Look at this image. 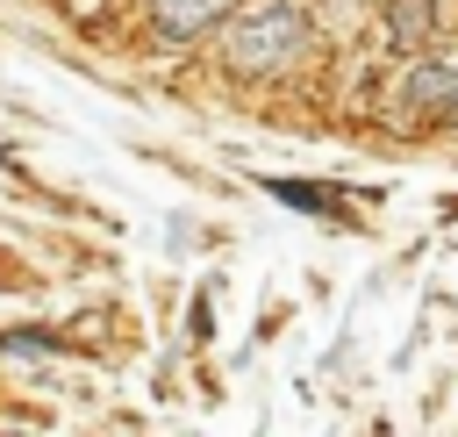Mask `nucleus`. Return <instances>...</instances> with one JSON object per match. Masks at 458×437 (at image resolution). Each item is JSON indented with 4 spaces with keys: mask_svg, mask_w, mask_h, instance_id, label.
Segmentation results:
<instances>
[{
    "mask_svg": "<svg viewBox=\"0 0 458 437\" xmlns=\"http://www.w3.org/2000/svg\"><path fill=\"white\" fill-rule=\"evenodd\" d=\"M272 193H279V201H293V208H315V215L329 208L322 193H308V186H293V179H272Z\"/></svg>",
    "mask_w": 458,
    "mask_h": 437,
    "instance_id": "4",
    "label": "nucleus"
},
{
    "mask_svg": "<svg viewBox=\"0 0 458 437\" xmlns=\"http://www.w3.org/2000/svg\"><path fill=\"white\" fill-rule=\"evenodd\" d=\"M429 29H437V14H429V0H401L394 7V43H429Z\"/></svg>",
    "mask_w": 458,
    "mask_h": 437,
    "instance_id": "3",
    "label": "nucleus"
},
{
    "mask_svg": "<svg viewBox=\"0 0 458 437\" xmlns=\"http://www.w3.org/2000/svg\"><path fill=\"white\" fill-rule=\"evenodd\" d=\"M222 14H229V0H150V29H157L165 43L208 36V29H222Z\"/></svg>",
    "mask_w": 458,
    "mask_h": 437,
    "instance_id": "2",
    "label": "nucleus"
},
{
    "mask_svg": "<svg viewBox=\"0 0 458 437\" xmlns=\"http://www.w3.org/2000/svg\"><path fill=\"white\" fill-rule=\"evenodd\" d=\"M301 50H308V7L301 0H258L222 36L229 72H286Z\"/></svg>",
    "mask_w": 458,
    "mask_h": 437,
    "instance_id": "1",
    "label": "nucleus"
}]
</instances>
